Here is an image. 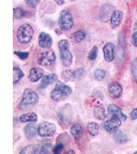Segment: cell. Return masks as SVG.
Returning <instances> with one entry per match:
<instances>
[{"mask_svg": "<svg viewBox=\"0 0 137 154\" xmlns=\"http://www.w3.org/2000/svg\"><path fill=\"white\" fill-rule=\"evenodd\" d=\"M60 56L62 64L65 67L70 66L73 61V56L69 50V43L67 40H62L58 44Z\"/></svg>", "mask_w": 137, "mask_h": 154, "instance_id": "6da1fadb", "label": "cell"}, {"mask_svg": "<svg viewBox=\"0 0 137 154\" xmlns=\"http://www.w3.org/2000/svg\"><path fill=\"white\" fill-rule=\"evenodd\" d=\"M72 93V89L69 86L59 81L51 92L50 97L55 101H61L67 98Z\"/></svg>", "mask_w": 137, "mask_h": 154, "instance_id": "7a4b0ae2", "label": "cell"}, {"mask_svg": "<svg viewBox=\"0 0 137 154\" xmlns=\"http://www.w3.org/2000/svg\"><path fill=\"white\" fill-rule=\"evenodd\" d=\"M39 101V96L37 92L33 89L27 88L23 92L20 106L22 109H26L31 105L37 104Z\"/></svg>", "mask_w": 137, "mask_h": 154, "instance_id": "3957f363", "label": "cell"}, {"mask_svg": "<svg viewBox=\"0 0 137 154\" xmlns=\"http://www.w3.org/2000/svg\"><path fill=\"white\" fill-rule=\"evenodd\" d=\"M34 33V29L29 24L22 25L18 28L17 33L18 41L22 44H27L32 40Z\"/></svg>", "mask_w": 137, "mask_h": 154, "instance_id": "277c9868", "label": "cell"}, {"mask_svg": "<svg viewBox=\"0 0 137 154\" xmlns=\"http://www.w3.org/2000/svg\"><path fill=\"white\" fill-rule=\"evenodd\" d=\"M59 26L62 29L69 30L74 26V20L72 14L68 10H63L60 14Z\"/></svg>", "mask_w": 137, "mask_h": 154, "instance_id": "5b68a950", "label": "cell"}, {"mask_svg": "<svg viewBox=\"0 0 137 154\" xmlns=\"http://www.w3.org/2000/svg\"><path fill=\"white\" fill-rule=\"evenodd\" d=\"M56 130V125L54 123L45 121L39 125L38 128V133L41 136L49 137L55 134Z\"/></svg>", "mask_w": 137, "mask_h": 154, "instance_id": "8992f818", "label": "cell"}, {"mask_svg": "<svg viewBox=\"0 0 137 154\" xmlns=\"http://www.w3.org/2000/svg\"><path fill=\"white\" fill-rule=\"evenodd\" d=\"M56 60V56L53 51H46L40 54L38 61L40 65L43 66H49L55 63Z\"/></svg>", "mask_w": 137, "mask_h": 154, "instance_id": "52a82bcc", "label": "cell"}, {"mask_svg": "<svg viewBox=\"0 0 137 154\" xmlns=\"http://www.w3.org/2000/svg\"><path fill=\"white\" fill-rule=\"evenodd\" d=\"M121 125V121L120 118L117 116H113L111 119L105 122L103 126L108 133L112 134L117 131Z\"/></svg>", "mask_w": 137, "mask_h": 154, "instance_id": "ba28073f", "label": "cell"}, {"mask_svg": "<svg viewBox=\"0 0 137 154\" xmlns=\"http://www.w3.org/2000/svg\"><path fill=\"white\" fill-rule=\"evenodd\" d=\"M67 108L63 109L62 110H60L57 114L58 121L61 126L63 128H66L68 126L70 123V112L67 111Z\"/></svg>", "mask_w": 137, "mask_h": 154, "instance_id": "9c48e42d", "label": "cell"}, {"mask_svg": "<svg viewBox=\"0 0 137 154\" xmlns=\"http://www.w3.org/2000/svg\"><path fill=\"white\" fill-rule=\"evenodd\" d=\"M53 38L49 34L42 32L39 36V45L41 48H49L53 45Z\"/></svg>", "mask_w": 137, "mask_h": 154, "instance_id": "30bf717a", "label": "cell"}, {"mask_svg": "<svg viewBox=\"0 0 137 154\" xmlns=\"http://www.w3.org/2000/svg\"><path fill=\"white\" fill-rule=\"evenodd\" d=\"M113 6L108 4H104L100 11V18L102 22H107L111 18L113 14Z\"/></svg>", "mask_w": 137, "mask_h": 154, "instance_id": "8fae6325", "label": "cell"}, {"mask_svg": "<svg viewBox=\"0 0 137 154\" xmlns=\"http://www.w3.org/2000/svg\"><path fill=\"white\" fill-rule=\"evenodd\" d=\"M114 44L111 43H107L104 46V57L105 61L108 62H111L114 59Z\"/></svg>", "mask_w": 137, "mask_h": 154, "instance_id": "7c38bea8", "label": "cell"}, {"mask_svg": "<svg viewBox=\"0 0 137 154\" xmlns=\"http://www.w3.org/2000/svg\"><path fill=\"white\" fill-rule=\"evenodd\" d=\"M44 74L43 69L41 67H33L30 69L28 79L30 82H36L43 77Z\"/></svg>", "mask_w": 137, "mask_h": 154, "instance_id": "4fadbf2b", "label": "cell"}, {"mask_svg": "<svg viewBox=\"0 0 137 154\" xmlns=\"http://www.w3.org/2000/svg\"><path fill=\"white\" fill-rule=\"evenodd\" d=\"M108 91L111 96L113 98L117 99L119 98L121 95L122 88L119 83L114 82L109 84L108 88Z\"/></svg>", "mask_w": 137, "mask_h": 154, "instance_id": "5bb4252c", "label": "cell"}, {"mask_svg": "<svg viewBox=\"0 0 137 154\" xmlns=\"http://www.w3.org/2000/svg\"><path fill=\"white\" fill-rule=\"evenodd\" d=\"M42 145L40 144L27 146L20 151V154H42Z\"/></svg>", "mask_w": 137, "mask_h": 154, "instance_id": "9a60e30c", "label": "cell"}, {"mask_svg": "<svg viewBox=\"0 0 137 154\" xmlns=\"http://www.w3.org/2000/svg\"><path fill=\"white\" fill-rule=\"evenodd\" d=\"M70 133L75 139L79 140L84 135V129L79 123H75L71 128Z\"/></svg>", "mask_w": 137, "mask_h": 154, "instance_id": "2e32d148", "label": "cell"}, {"mask_svg": "<svg viewBox=\"0 0 137 154\" xmlns=\"http://www.w3.org/2000/svg\"><path fill=\"white\" fill-rule=\"evenodd\" d=\"M58 77V75L55 73L46 75L42 79L40 88H44L48 85L53 84L57 80Z\"/></svg>", "mask_w": 137, "mask_h": 154, "instance_id": "e0dca14e", "label": "cell"}, {"mask_svg": "<svg viewBox=\"0 0 137 154\" xmlns=\"http://www.w3.org/2000/svg\"><path fill=\"white\" fill-rule=\"evenodd\" d=\"M108 111L110 114L113 116H117L119 117L121 120L125 121L127 119V116L124 114L122 111L121 109L119 107L115 104H111L108 107Z\"/></svg>", "mask_w": 137, "mask_h": 154, "instance_id": "ac0fdd59", "label": "cell"}, {"mask_svg": "<svg viewBox=\"0 0 137 154\" xmlns=\"http://www.w3.org/2000/svg\"><path fill=\"white\" fill-rule=\"evenodd\" d=\"M38 115L35 112H29L22 115L19 118L20 121L21 123H35L38 121Z\"/></svg>", "mask_w": 137, "mask_h": 154, "instance_id": "d6986e66", "label": "cell"}, {"mask_svg": "<svg viewBox=\"0 0 137 154\" xmlns=\"http://www.w3.org/2000/svg\"><path fill=\"white\" fill-rule=\"evenodd\" d=\"M123 14L121 11H114L111 18V23L113 27L118 26L121 23L123 19Z\"/></svg>", "mask_w": 137, "mask_h": 154, "instance_id": "ffe728a7", "label": "cell"}, {"mask_svg": "<svg viewBox=\"0 0 137 154\" xmlns=\"http://www.w3.org/2000/svg\"><path fill=\"white\" fill-rule=\"evenodd\" d=\"M38 131V128L36 125L34 123H29L25 127L24 134L28 139L32 138Z\"/></svg>", "mask_w": 137, "mask_h": 154, "instance_id": "44dd1931", "label": "cell"}, {"mask_svg": "<svg viewBox=\"0 0 137 154\" xmlns=\"http://www.w3.org/2000/svg\"><path fill=\"white\" fill-rule=\"evenodd\" d=\"M93 114L96 118L98 120H104L106 117L105 109L103 105H95L93 109Z\"/></svg>", "mask_w": 137, "mask_h": 154, "instance_id": "7402d4cb", "label": "cell"}, {"mask_svg": "<svg viewBox=\"0 0 137 154\" xmlns=\"http://www.w3.org/2000/svg\"><path fill=\"white\" fill-rule=\"evenodd\" d=\"M61 77L66 82L73 81L76 79V70L72 69L65 70L62 72Z\"/></svg>", "mask_w": 137, "mask_h": 154, "instance_id": "603a6c76", "label": "cell"}, {"mask_svg": "<svg viewBox=\"0 0 137 154\" xmlns=\"http://www.w3.org/2000/svg\"><path fill=\"white\" fill-rule=\"evenodd\" d=\"M86 37L84 32L79 30L75 32L70 36V39L74 43H79L84 40Z\"/></svg>", "mask_w": 137, "mask_h": 154, "instance_id": "cb8c5ba5", "label": "cell"}, {"mask_svg": "<svg viewBox=\"0 0 137 154\" xmlns=\"http://www.w3.org/2000/svg\"><path fill=\"white\" fill-rule=\"evenodd\" d=\"M24 76L22 70L18 67H14L13 68V82L14 84L17 83Z\"/></svg>", "mask_w": 137, "mask_h": 154, "instance_id": "d4e9b609", "label": "cell"}, {"mask_svg": "<svg viewBox=\"0 0 137 154\" xmlns=\"http://www.w3.org/2000/svg\"><path fill=\"white\" fill-rule=\"evenodd\" d=\"M88 133L92 136H96L99 133V125L97 123L90 122L87 126Z\"/></svg>", "mask_w": 137, "mask_h": 154, "instance_id": "484cf974", "label": "cell"}, {"mask_svg": "<svg viewBox=\"0 0 137 154\" xmlns=\"http://www.w3.org/2000/svg\"><path fill=\"white\" fill-rule=\"evenodd\" d=\"M114 138L116 142L120 144L124 143L127 140L126 137L121 131H116V133L114 135Z\"/></svg>", "mask_w": 137, "mask_h": 154, "instance_id": "4316f807", "label": "cell"}, {"mask_svg": "<svg viewBox=\"0 0 137 154\" xmlns=\"http://www.w3.org/2000/svg\"><path fill=\"white\" fill-rule=\"evenodd\" d=\"M14 15L16 19H22L26 16V12L21 8L17 7L14 9Z\"/></svg>", "mask_w": 137, "mask_h": 154, "instance_id": "83f0119b", "label": "cell"}, {"mask_svg": "<svg viewBox=\"0 0 137 154\" xmlns=\"http://www.w3.org/2000/svg\"><path fill=\"white\" fill-rule=\"evenodd\" d=\"M94 75H95V78L97 81H101L105 77L106 72L104 70L101 69H98L97 70H95Z\"/></svg>", "mask_w": 137, "mask_h": 154, "instance_id": "f1b7e54d", "label": "cell"}, {"mask_svg": "<svg viewBox=\"0 0 137 154\" xmlns=\"http://www.w3.org/2000/svg\"><path fill=\"white\" fill-rule=\"evenodd\" d=\"M98 48L96 46H94L90 50L88 54V58L89 60L91 61H93L96 59L98 54Z\"/></svg>", "mask_w": 137, "mask_h": 154, "instance_id": "f546056e", "label": "cell"}, {"mask_svg": "<svg viewBox=\"0 0 137 154\" xmlns=\"http://www.w3.org/2000/svg\"><path fill=\"white\" fill-rule=\"evenodd\" d=\"M64 149V145L62 143H58L53 146L52 152L55 154H59L63 151Z\"/></svg>", "mask_w": 137, "mask_h": 154, "instance_id": "4dcf8cb0", "label": "cell"}, {"mask_svg": "<svg viewBox=\"0 0 137 154\" xmlns=\"http://www.w3.org/2000/svg\"><path fill=\"white\" fill-rule=\"evenodd\" d=\"M132 72L134 79L137 82V58L134 60L132 62Z\"/></svg>", "mask_w": 137, "mask_h": 154, "instance_id": "1f68e13d", "label": "cell"}, {"mask_svg": "<svg viewBox=\"0 0 137 154\" xmlns=\"http://www.w3.org/2000/svg\"><path fill=\"white\" fill-rule=\"evenodd\" d=\"M14 54L19 57L21 60H24L28 58L29 56V53L28 52H23V51H14Z\"/></svg>", "mask_w": 137, "mask_h": 154, "instance_id": "d6a6232c", "label": "cell"}, {"mask_svg": "<svg viewBox=\"0 0 137 154\" xmlns=\"http://www.w3.org/2000/svg\"><path fill=\"white\" fill-rule=\"evenodd\" d=\"M76 78L82 79L85 75V70L84 68H79L76 70Z\"/></svg>", "mask_w": 137, "mask_h": 154, "instance_id": "836d02e7", "label": "cell"}, {"mask_svg": "<svg viewBox=\"0 0 137 154\" xmlns=\"http://www.w3.org/2000/svg\"><path fill=\"white\" fill-rule=\"evenodd\" d=\"M40 0H25L27 5L32 8H35L39 3Z\"/></svg>", "mask_w": 137, "mask_h": 154, "instance_id": "e575fe53", "label": "cell"}, {"mask_svg": "<svg viewBox=\"0 0 137 154\" xmlns=\"http://www.w3.org/2000/svg\"><path fill=\"white\" fill-rule=\"evenodd\" d=\"M132 44L135 47H137V32H135L132 35Z\"/></svg>", "mask_w": 137, "mask_h": 154, "instance_id": "d590c367", "label": "cell"}, {"mask_svg": "<svg viewBox=\"0 0 137 154\" xmlns=\"http://www.w3.org/2000/svg\"><path fill=\"white\" fill-rule=\"evenodd\" d=\"M130 118L132 120H135L137 119V108L132 110L130 115Z\"/></svg>", "mask_w": 137, "mask_h": 154, "instance_id": "8d00e7d4", "label": "cell"}, {"mask_svg": "<svg viewBox=\"0 0 137 154\" xmlns=\"http://www.w3.org/2000/svg\"><path fill=\"white\" fill-rule=\"evenodd\" d=\"M55 1L59 5H63L64 3V0H55Z\"/></svg>", "mask_w": 137, "mask_h": 154, "instance_id": "74e56055", "label": "cell"}, {"mask_svg": "<svg viewBox=\"0 0 137 154\" xmlns=\"http://www.w3.org/2000/svg\"><path fill=\"white\" fill-rule=\"evenodd\" d=\"M55 32H56V34L58 35H60L62 33L61 31L58 28H56V29L55 30Z\"/></svg>", "mask_w": 137, "mask_h": 154, "instance_id": "f35d334b", "label": "cell"}, {"mask_svg": "<svg viewBox=\"0 0 137 154\" xmlns=\"http://www.w3.org/2000/svg\"><path fill=\"white\" fill-rule=\"evenodd\" d=\"M65 154H75V151H73V150H70V151H68L67 152H66Z\"/></svg>", "mask_w": 137, "mask_h": 154, "instance_id": "ab89813d", "label": "cell"}, {"mask_svg": "<svg viewBox=\"0 0 137 154\" xmlns=\"http://www.w3.org/2000/svg\"><path fill=\"white\" fill-rule=\"evenodd\" d=\"M72 1H74V0H72Z\"/></svg>", "mask_w": 137, "mask_h": 154, "instance_id": "60d3db41", "label": "cell"}]
</instances>
